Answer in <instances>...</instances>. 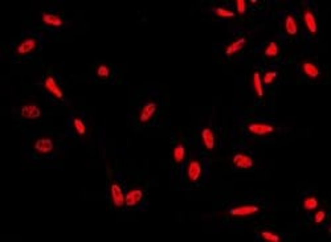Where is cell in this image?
I'll return each instance as SVG.
<instances>
[{"label":"cell","instance_id":"cell-9","mask_svg":"<svg viewBox=\"0 0 331 242\" xmlns=\"http://www.w3.org/2000/svg\"><path fill=\"white\" fill-rule=\"evenodd\" d=\"M302 20H304V25L309 34L311 36H315L318 34V21L314 10L310 7L302 8Z\"/></svg>","mask_w":331,"mask_h":242},{"label":"cell","instance_id":"cell-11","mask_svg":"<svg viewBox=\"0 0 331 242\" xmlns=\"http://www.w3.org/2000/svg\"><path fill=\"white\" fill-rule=\"evenodd\" d=\"M110 200L112 205L116 209H122L125 206V193L118 182H112L110 184Z\"/></svg>","mask_w":331,"mask_h":242},{"label":"cell","instance_id":"cell-17","mask_svg":"<svg viewBox=\"0 0 331 242\" xmlns=\"http://www.w3.org/2000/svg\"><path fill=\"white\" fill-rule=\"evenodd\" d=\"M187 155H188V149H187V146H185L183 142H178L176 144H174L171 149V158L172 162L175 163L176 166H180L187 159Z\"/></svg>","mask_w":331,"mask_h":242},{"label":"cell","instance_id":"cell-22","mask_svg":"<svg viewBox=\"0 0 331 242\" xmlns=\"http://www.w3.org/2000/svg\"><path fill=\"white\" fill-rule=\"evenodd\" d=\"M72 126L78 136H85L88 134V125H86V122L81 116H74L73 118Z\"/></svg>","mask_w":331,"mask_h":242},{"label":"cell","instance_id":"cell-12","mask_svg":"<svg viewBox=\"0 0 331 242\" xmlns=\"http://www.w3.org/2000/svg\"><path fill=\"white\" fill-rule=\"evenodd\" d=\"M20 115L24 119L35 120L43 115V110L36 102H25L20 107Z\"/></svg>","mask_w":331,"mask_h":242},{"label":"cell","instance_id":"cell-21","mask_svg":"<svg viewBox=\"0 0 331 242\" xmlns=\"http://www.w3.org/2000/svg\"><path fill=\"white\" fill-rule=\"evenodd\" d=\"M280 53H281V47L277 41H270L264 48V57L266 58H275L280 56Z\"/></svg>","mask_w":331,"mask_h":242},{"label":"cell","instance_id":"cell-8","mask_svg":"<svg viewBox=\"0 0 331 242\" xmlns=\"http://www.w3.org/2000/svg\"><path fill=\"white\" fill-rule=\"evenodd\" d=\"M255 164V158L246 151H237L232 156V166L237 169H251Z\"/></svg>","mask_w":331,"mask_h":242},{"label":"cell","instance_id":"cell-2","mask_svg":"<svg viewBox=\"0 0 331 242\" xmlns=\"http://www.w3.org/2000/svg\"><path fill=\"white\" fill-rule=\"evenodd\" d=\"M159 110V103L154 100L146 101L138 113V123L141 126H147L155 119Z\"/></svg>","mask_w":331,"mask_h":242},{"label":"cell","instance_id":"cell-6","mask_svg":"<svg viewBox=\"0 0 331 242\" xmlns=\"http://www.w3.org/2000/svg\"><path fill=\"white\" fill-rule=\"evenodd\" d=\"M39 49V39L36 36H26L17 43L15 53L17 57H26L33 54Z\"/></svg>","mask_w":331,"mask_h":242},{"label":"cell","instance_id":"cell-24","mask_svg":"<svg viewBox=\"0 0 331 242\" xmlns=\"http://www.w3.org/2000/svg\"><path fill=\"white\" fill-rule=\"evenodd\" d=\"M213 12H215V16L220 17V19H235L236 17V12L225 7H216Z\"/></svg>","mask_w":331,"mask_h":242},{"label":"cell","instance_id":"cell-27","mask_svg":"<svg viewBox=\"0 0 331 242\" xmlns=\"http://www.w3.org/2000/svg\"><path fill=\"white\" fill-rule=\"evenodd\" d=\"M326 217H327V212L324 209H318L314 217H313V221H314L315 225H319V224H322L326 220Z\"/></svg>","mask_w":331,"mask_h":242},{"label":"cell","instance_id":"cell-10","mask_svg":"<svg viewBox=\"0 0 331 242\" xmlns=\"http://www.w3.org/2000/svg\"><path fill=\"white\" fill-rule=\"evenodd\" d=\"M145 199V192L142 188H131L125 193V206L127 209H135L142 204Z\"/></svg>","mask_w":331,"mask_h":242},{"label":"cell","instance_id":"cell-4","mask_svg":"<svg viewBox=\"0 0 331 242\" xmlns=\"http://www.w3.org/2000/svg\"><path fill=\"white\" fill-rule=\"evenodd\" d=\"M261 212V206L258 204H252V202H248V204H241V205L233 206V208L229 209V216L233 217V219H249V217H253V216L258 215Z\"/></svg>","mask_w":331,"mask_h":242},{"label":"cell","instance_id":"cell-19","mask_svg":"<svg viewBox=\"0 0 331 242\" xmlns=\"http://www.w3.org/2000/svg\"><path fill=\"white\" fill-rule=\"evenodd\" d=\"M252 87H253L255 94L258 98H262V97H264V83H262L261 73H260L258 70L253 72V76H252Z\"/></svg>","mask_w":331,"mask_h":242},{"label":"cell","instance_id":"cell-7","mask_svg":"<svg viewBox=\"0 0 331 242\" xmlns=\"http://www.w3.org/2000/svg\"><path fill=\"white\" fill-rule=\"evenodd\" d=\"M56 144L50 136H39L33 142V151L39 156H48L54 153Z\"/></svg>","mask_w":331,"mask_h":242},{"label":"cell","instance_id":"cell-26","mask_svg":"<svg viewBox=\"0 0 331 242\" xmlns=\"http://www.w3.org/2000/svg\"><path fill=\"white\" fill-rule=\"evenodd\" d=\"M278 76H280V73H278L277 70H268V72H265L264 76H261L262 83H265V85H271V83H274L275 81H277Z\"/></svg>","mask_w":331,"mask_h":242},{"label":"cell","instance_id":"cell-1","mask_svg":"<svg viewBox=\"0 0 331 242\" xmlns=\"http://www.w3.org/2000/svg\"><path fill=\"white\" fill-rule=\"evenodd\" d=\"M245 130L251 135L264 138V136L273 135L277 131V127L274 125H271V123L262 122V120H252V122H248L245 125Z\"/></svg>","mask_w":331,"mask_h":242},{"label":"cell","instance_id":"cell-20","mask_svg":"<svg viewBox=\"0 0 331 242\" xmlns=\"http://www.w3.org/2000/svg\"><path fill=\"white\" fill-rule=\"evenodd\" d=\"M94 74L99 81H109L112 78V68L107 64H98L94 69Z\"/></svg>","mask_w":331,"mask_h":242},{"label":"cell","instance_id":"cell-14","mask_svg":"<svg viewBox=\"0 0 331 242\" xmlns=\"http://www.w3.org/2000/svg\"><path fill=\"white\" fill-rule=\"evenodd\" d=\"M301 70H302V74L310 81H317L322 77L321 68L318 67L315 63H313V61H309V60L302 61Z\"/></svg>","mask_w":331,"mask_h":242},{"label":"cell","instance_id":"cell-15","mask_svg":"<svg viewBox=\"0 0 331 242\" xmlns=\"http://www.w3.org/2000/svg\"><path fill=\"white\" fill-rule=\"evenodd\" d=\"M246 45H248V37L245 36V35H242V36L237 37L236 40H233L225 47L224 54L227 57L236 56V54L240 53L241 50H244Z\"/></svg>","mask_w":331,"mask_h":242},{"label":"cell","instance_id":"cell-16","mask_svg":"<svg viewBox=\"0 0 331 242\" xmlns=\"http://www.w3.org/2000/svg\"><path fill=\"white\" fill-rule=\"evenodd\" d=\"M41 23L48 28H53V29H59V28L64 27L65 20L63 16L54 12H43L41 14Z\"/></svg>","mask_w":331,"mask_h":242},{"label":"cell","instance_id":"cell-13","mask_svg":"<svg viewBox=\"0 0 331 242\" xmlns=\"http://www.w3.org/2000/svg\"><path fill=\"white\" fill-rule=\"evenodd\" d=\"M200 140H202L203 146L207 151H213L217 146V135L216 131L212 127L207 126L204 129H202L200 131Z\"/></svg>","mask_w":331,"mask_h":242},{"label":"cell","instance_id":"cell-3","mask_svg":"<svg viewBox=\"0 0 331 242\" xmlns=\"http://www.w3.org/2000/svg\"><path fill=\"white\" fill-rule=\"evenodd\" d=\"M204 167L199 158H191L185 166V179L191 184H198L203 179Z\"/></svg>","mask_w":331,"mask_h":242},{"label":"cell","instance_id":"cell-18","mask_svg":"<svg viewBox=\"0 0 331 242\" xmlns=\"http://www.w3.org/2000/svg\"><path fill=\"white\" fill-rule=\"evenodd\" d=\"M284 31L285 34L288 35V36L294 37L297 36L298 32H299V25H298V21L295 19V16L293 14H286L284 19Z\"/></svg>","mask_w":331,"mask_h":242},{"label":"cell","instance_id":"cell-28","mask_svg":"<svg viewBox=\"0 0 331 242\" xmlns=\"http://www.w3.org/2000/svg\"><path fill=\"white\" fill-rule=\"evenodd\" d=\"M236 11H237L238 15H245L246 11H248V3L245 0H237L235 3Z\"/></svg>","mask_w":331,"mask_h":242},{"label":"cell","instance_id":"cell-23","mask_svg":"<svg viewBox=\"0 0 331 242\" xmlns=\"http://www.w3.org/2000/svg\"><path fill=\"white\" fill-rule=\"evenodd\" d=\"M302 206H304L305 210H308V212H311V210H315V209L319 206V201L315 196H308V197H305L304 201H302Z\"/></svg>","mask_w":331,"mask_h":242},{"label":"cell","instance_id":"cell-5","mask_svg":"<svg viewBox=\"0 0 331 242\" xmlns=\"http://www.w3.org/2000/svg\"><path fill=\"white\" fill-rule=\"evenodd\" d=\"M43 86L46 93H49L54 100L60 101V102H63V101L65 100L64 89L61 87V85H60L59 80H57L53 74H46V76L44 77Z\"/></svg>","mask_w":331,"mask_h":242},{"label":"cell","instance_id":"cell-25","mask_svg":"<svg viewBox=\"0 0 331 242\" xmlns=\"http://www.w3.org/2000/svg\"><path fill=\"white\" fill-rule=\"evenodd\" d=\"M260 237H261V238L266 242H281L282 241L281 235L275 234L274 232H270V230H261V232H260Z\"/></svg>","mask_w":331,"mask_h":242}]
</instances>
